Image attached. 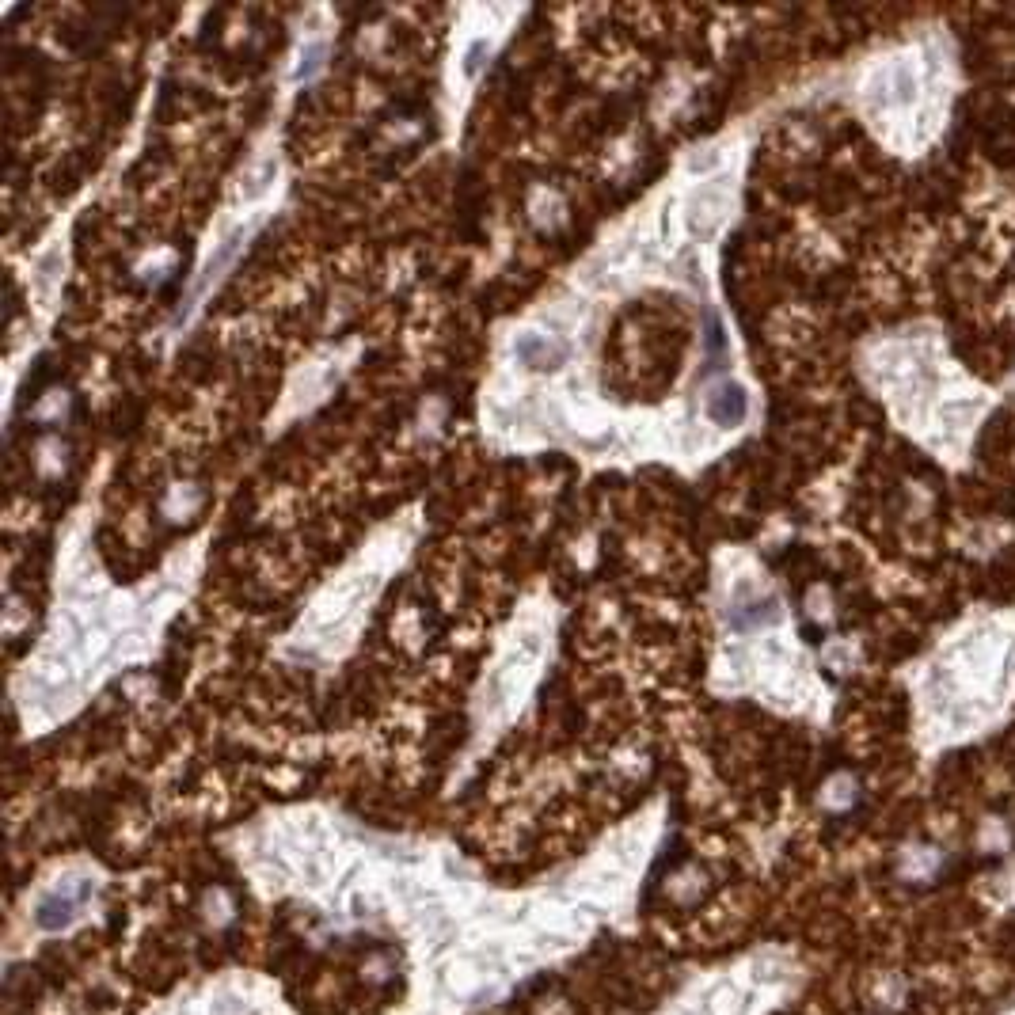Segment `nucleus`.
Returning a JSON list of instances; mask_svg holds the SVG:
<instances>
[{"mask_svg": "<svg viewBox=\"0 0 1015 1015\" xmlns=\"http://www.w3.org/2000/svg\"><path fill=\"white\" fill-rule=\"evenodd\" d=\"M92 882H65L58 890H50L46 898L39 901V909H35V924H39L42 932H58L65 924H73L77 913L84 909V901L92 898Z\"/></svg>", "mask_w": 1015, "mask_h": 1015, "instance_id": "f257e3e1", "label": "nucleus"}, {"mask_svg": "<svg viewBox=\"0 0 1015 1015\" xmlns=\"http://www.w3.org/2000/svg\"><path fill=\"white\" fill-rule=\"evenodd\" d=\"M514 358H518L525 369L533 373H556L559 365L567 362V346L552 339V335H540V331H525L514 339Z\"/></svg>", "mask_w": 1015, "mask_h": 1015, "instance_id": "f03ea898", "label": "nucleus"}, {"mask_svg": "<svg viewBox=\"0 0 1015 1015\" xmlns=\"http://www.w3.org/2000/svg\"><path fill=\"white\" fill-rule=\"evenodd\" d=\"M704 411H708V419L715 422V426H723V430H730V426H742V422H746V415H749L746 388H742L738 381L715 384V388L708 392V403H704Z\"/></svg>", "mask_w": 1015, "mask_h": 1015, "instance_id": "7ed1b4c3", "label": "nucleus"}, {"mask_svg": "<svg viewBox=\"0 0 1015 1015\" xmlns=\"http://www.w3.org/2000/svg\"><path fill=\"white\" fill-rule=\"evenodd\" d=\"M244 240H248V229H236V232H229V236H225V240H221L217 248H213V255H210V259H206V267H202V274L194 278L191 301H198V297H202V293H206V289H210L213 282H217V278H221V274H225V270L232 267V259L240 255V248H244Z\"/></svg>", "mask_w": 1015, "mask_h": 1015, "instance_id": "20e7f679", "label": "nucleus"}, {"mask_svg": "<svg viewBox=\"0 0 1015 1015\" xmlns=\"http://www.w3.org/2000/svg\"><path fill=\"white\" fill-rule=\"evenodd\" d=\"M776 620H780V601L776 597H746V590H742L730 605V624L738 632H753V628H765V624H776Z\"/></svg>", "mask_w": 1015, "mask_h": 1015, "instance_id": "39448f33", "label": "nucleus"}, {"mask_svg": "<svg viewBox=\"0 0 1015 1015\" xmlns=\"http://www.w3.org/2000/svg\"><path fill=\"white\" fill-rule=\"evenodd\" d=\"M723 213H727V191L723 187H704L689 202V229L696 236H711V232L719 229Z\"/></svg>", "mask_w": 1015, "mask_h": 1015, "instance_id": "423d86ee", "label": "nucleus"}, {"mask_svg": "<svg viewBox=\"0 0 1015 1015\" xmlns=\"http://www.w3.org/2000/svg\"><path fill=\"white\" fill-rule=\"evenodd\" d=\"M198 920L213 936L229 932L232 924H236V898H232L229 890H206V898L198 905Z\"/></svg>", "mask_w": 1015, "mask_h": 1015, "instance_id": "0eeeda50", "label": "nucleus"}, {"mask_svg": "<svg viewBox=\"0 0 1015 1015\" xmlns=\"http://www.w3.org/2000/svg\"><path fill=\"white\" fill-rule=\"evenodd\" d=\"M704 890H708V875L696 871V867H685V871H677L670 879V898L677 905H696V901L704 898Z\"/></svg>", "mask_w": 1015, "mask_h": 1015, "instance_id": "6e6552de", "label": "nucleus"}, {"mask_svg": "<svg viewBox=\"0 0 1015 1015\" xmlns=\"http://www.w3.org/2000/svg\"><path fill=\"white\" fill-rule=\"evenodd\" d=\"M274 175H278V164H274V160H263V164L255 168V175H248V187H244V194H248V198H259V194H267V187L274 183Z\"/></svg>", "mask_w": 1015, "mask_h": 1015, "instance_id": "1a4fd4ad", "label": "nucleus"}, {"mask_svg": "<svg viewBox=\"0 0 1015 1015\" xmlns=\"http://www.w3.org/2000/svg\"><path fill=\"white\" fill-rule=\"evenodd\" d=\"M320 65H324V42H312V46L305 50V58H301V65H297V80L316 77V73H320Z\"/></svg>", "mask_w": 1015, "mask_h": 1015, "instance_id": "9d476101", "label": "nucleus"}, {"mask_svg": "<svg viewBox=\"0 0 1015 1015\" xmlns=\"http://www.w3.org/2000/svg\"><path fill=\"white\" fill-rule=\"evenodd\" d=\"M483 54H487V39H479L468 46V54H464V73H468V77H476L479 73V65H483L479 58H483Z\"/></svg>", "mask_w": 1015, "mask_h": 1015, "instance_id": "9b49d317", "label": "nucleus"}]
</instances>
